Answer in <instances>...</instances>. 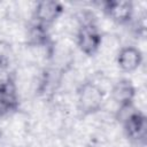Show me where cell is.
Listing matches in <instances>:
<instances>
[{
    "instance_id": "obj_7",
    "label": "cell",
    "mask_w": 147,
    "mask_h": 147,
    "mask_svg": "<svg viewBox=\"0 0 147 147\" xmlns=\"http://www.w3.org/2000/svg\"><path fill=\"white\" fill-rule=\"evenodd\" d=\"M117 65L124 72H133L142 63V53L136 46H124L117 53Z\"/></svg>"
},
{
    "instance_id": "obj_1",
    "label": "cell",
    "mask_w": 147,
    "mask_h": 147,
    "mask_svg": "<svg viewBox=\"0 0 147 147\" xmlns=\"http://www.w3.org/2000/svg\"><path fill=\"white\" fill-rule=\"evenodd\" d=\"M105 92L94 82H84L77 90V106L83 115H93L101 110Z\"/></svg>"
},
{
    "instance_id": "obj_4",
    "label": "cell",
    "mask_w": 147,
    "mask_h": 147,
    "mask_svg": "<svg viewBox=\"0 0 147 147\" xmlns=\"http://www.w3.org/2000/svg\"><path fill=\"white\" fill-rule=\"evenodd\" d=\"M62 13H63V5L55 0L38 1L36 2L32 9V16L34 22L45 25L47 28L53 23H55V21L60 18Z\"/></svg>"
},
{
    "instance_id": "obj_2",
    "label": "cell",
    "mask_w": 147,
    "mask_h": 147,
    "mask_svg": "<svg viewBox=\"0 0 147 147\" xmlns=\"http://www.w3.org/2000/svg\"><path fill=\"white\" fill-rule=\"evenodd\" d=\"M77 46L87 56L95 55L102 45V36L92 21L84 22L77 31Z\"/></svg>"
},
{
    "instance_id": "obj_5",
    "label": "cell",
    "mask_w": 147,
    "mask_h": 147,
    "mask_svg": "<svg viewBox=\"0 0 147 147\" xmlns=\"http://www.w3.org/2000/svg\"><path fill=\"white\" fill-rule=\"evenodd\" d=\"M105 14L117 24H127L133 20L134 6L131 1L109 0L102 3Z\"/></svg>"
},
{
    "instance_id": "obj_9",
    "label": "cell",
    "mask_w": 147,
    "mask_h": 147,
    "mask_svg": "<svg viewBox=\"0 0 147 147\" xmlns=\"http://www.w3.org/2000/svg\"><path fill=\"white\" fill-rule=\"evenodd\" d=\"M25 37L28 45L31 47H42L48 46L49 44V34L47 26L41 25L37 22H33L28 26Z\"/></svg>"
},
{
    "instance_id": "obj_8",
    "label": "cell",
    "mask_w": 147,
    "mask_h": 147,
    "mask_svg": "<svg viewBox=\"0 0 147 147\" xmlns=\"http://www.w3.org/2000/svg\"><path fill=\"white\" fill-rule=\"evenodd\" d=\"M137 90L133 83L127 78H121L113 84L110 88V98L117 105H127L134 102Z\"/></svg>"
},
{
    "instance_id": "obj_3",
    "label": "cell",
    "mask_w": 147,
    "mask_h": 147,
    "mask_svg": "<svg viewBox=\"0 0 147 147\" xmlns=\"http://www.w3.org/2000/svg\"><path fill=\"white\" fill-rule=\"evenodd\" d=\"M122 125L126 138L131 142L145 146L147 140V117L142 111H136Z\"/></svg>"
},
{
    "instance_id": "obj_10",
    "label": "cell",
    "mask_w": 147,
    "mask_h": 147,
    "mask_svg": "<svg viewBox=\"0 0 147 147\" xmlns=\"http://www.w3.org/2000/svg\"><path fill=\"white\" fill-rule=\"evenodd\" d=\"M6 67H7V60H6V57L0 53V74L6 69Z\"/></svg>"
},
{
    "instance_id": "obj_6",
    "label": "cell",
    "mask_w": 147,
    "mask_h": 147,
    "mask_svg": "<svg viewBox=\"0 0 147 147\" xmlns=\"http://www.w3.org/2000/svg\"><path fill=\"white\" fill-rule=\"evenodd\" d=\"M18 94L15 82L6 78L0 82V116H7L18 109Z\"/></svg>"
}]
</instances>
